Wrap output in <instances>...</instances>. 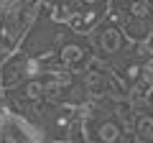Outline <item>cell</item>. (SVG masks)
<instances>
[{
	"label": "cell",
	"instance_id": "2",
	"mask_svg": "<svg viewBox=\"0 0 153 143\" xmlns=\"http://www.w3.org/2000/svg\"><path fill=\"white\" fill-rule=\"evenodd\" d=\"M26 118L36 125L44 143H69L71 128L79 120V107L61 102H41L31 112H26Z\"/></svg>",
	"mask_w": 153,
	"mask_h": 143
},
{
	"label": "cell",
	"instance_id": "6",
	"mask_svg": "<svg viewBox=\"0 0 153 143\" xmlns=\"http://www.w3.org/2000/svg\"><path fill=\"white\" fill-rule=\"evenodd\" d=\"M69 143H87V138H84L82 133V120H76L74 128H71V136H69Z\"/></svg>",
	"mask_w": 153,
	"mask_h": 143
},
{
	"label": "cell",
	"instance_id": "4",
	"mask_svg": "<svg viewBox=\"0 0 153 143\" xmlns=\"http://www.w3.org/2000/svg\"><path fill=\"white\" fill-rule=\"evenodd\" d=\"M51 56H54V61L61 66V69H69V72H74V74L84 72V69L89 66V61L97 59V56H94V49H92L89 36L74 33L71 28H66L64 39L59 41V46H56V51H54Z\"/></svg>",
	"mask_w": 153,
	"mask_h": 143
},
{
	"label": "cell",
	"instance_id": "5",
	"mask_svg": "<svg viewBox=\"0 0 153 143\" xmlns=\"http://www.w3.org/2000/svg\"><path fill=\"white\" fill-rule=\"evenodd\" d=\"M76 8H89V10H105L107 13L110 0H74Z\"/></svg>",
	"mask_w": 153,
	"mask_h": 143
},
{
	"label": "cell",
	"instance_id": "3",
	"mask_svg": "<svg viewBox=\"0 0 153 143\" xmlns=\"http://www.w3.org/2000/svg\"><path fill=\"white\" fill-rule=\"evenodd\" d=\"M89 41H92L94 56L102 59L107 66H112V64H117L120 59H125V56L133 51V46H135L125 36V31L117 26V21H115L110 13L100 21V26L89 33Z\"/></svg>",
	"mask_w": 153,
	"mask_h": 143
},
{
	"label": "cell",
	"instance_id": "1",
	"mask_svg": "<svg viewBox=\"0 0 153 143\" xmlns=\"http://www.w3.org/2000/svg\"><path fill=\"white\" fill-rule=\"evenodd\" d=\"M79 120L87 143H135L133 138L135 107L128 100H92L79 107Z\"/></svg>",
	"mask_w": 153,
	"mask_h": 143
}]
</instances>
